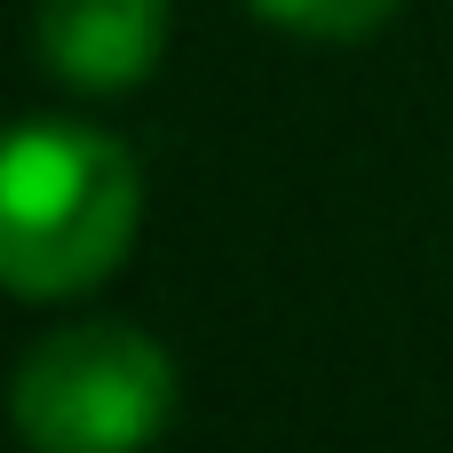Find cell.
I'll return each mask as SVG.
<instances>
[{
    "instance_id": "cell-1",
    "label": "cell",
    "mask_w": 453,
    "mask_h": 453,
    "mask_svg": "<svg viewBox=\"0 0 453 453\" xmlns=\"http://www.w3.org/2000/svg\"><path fill=\"white\" fill-rule=\"evenodd\" d=\"M143 223V167L88 119H24L0 151V287L64 303L104 287Z\"/></svg>"
},
{
    "instance_id": "cell-2",
    "label": "cell",
    "mask_w": 453,
    "mask_h": 453,
    "mask_svg": "<svg viewBox=\"0 0 453 453\" xmlns=\"http://www.w3.org/2000/svg\"><path fill=\"white\" fill-rule=\"evenodd\" d=\"M183 406V374L159 334L127 319L48 326L8 382L16 438L32 453H151Z\"/></svg>"
},
{
    "instance_id": "cell-3",
    "label": "cell",
    "mask_w": 453,
    "mask_h": 453,
    "mask_svg": "<svg viewBox=\"0 0 453 453\" xmlns=\"http://www.w3.org/2000/svg\"><path fill=\"white\" fill-rule=\"evenodd\" d=\"M167 0H32V48L48 80L80 96H127L167 56Z\"/></svg>"
},
{
    "instance_id": "cell-4",
    "label": "cell",
    "mask_w": 453,
    "mask_h": 453,
    "mask_svg": "<svg viewBox=\"0 0 453 453\" xmlns=\"http://www.w3.org/2000/svg\"><path fill=\"white\" fill-rule=\"evenodd\" d=\"M247 8L263 24H279V32H295V40H366L406 0H247Z\"/></svg>"
}]
</instances>
